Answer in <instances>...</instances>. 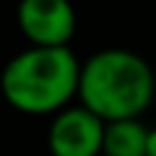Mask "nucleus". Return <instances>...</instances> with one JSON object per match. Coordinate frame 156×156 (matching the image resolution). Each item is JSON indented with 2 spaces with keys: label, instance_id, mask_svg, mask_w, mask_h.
<instances>
[{
  "label": "nucleus",
  "instance_id": "obj_1",
  "mask_svg": "<svg viewBox=\"0 0 156 156\" xmlns=\"http://www.w3.org/2000/svg\"><path fill=\"white\" fill-rule=\"evenodd\" d=\"M156 95V76L149 61L129 49H100L80 61L78 102L105 124L139 119Z\"/></svg>",
  "mask_w": 156,
  "mask_h": 156
},
{
  "label": "nucleus",
  "instance_id": "obj_2",
  "mask_svg": "<svg viewBox=\"0 0 156 156\" xmlns=\"http://www.w3.org/2000/svg\"><path fill=\"white\" fill-rule=\"evenodd\" d=\"M80 58L71 46L17 51L0 71L2 100L22 115H56L78 98Z\"/></svg>",
  "mask_w": 156,
  "mask_h": 156
},
{
  "label": "nucleus",
  "instance_id": "obj_3",
  "mask_svg": "<svg viewBox=\"0 0 156 156\" xmlns=\"http://www.w3.org/2000/svg\"><path fill=\"white\" fill-rule=\"evenodd\" d=\"M17 27L29 46L66 49L76 34V10L66 0H22L17 5Z\"/></svg>",
  "mask_w": 156,
  "mask_h": 156
},
{
  "label": "nucleus",
  "instance_id": "obj_4",
  "mask_svg": "<svg viewBox=\"0 0 156 156\" xmlns=\"http://www.w3.org/2000/svg\"><path fill=\"white\" fill-rule=\"evenodd\" d=\"M102 139L105 122L80 102L56 112L46 129L51 156H102Z\"/></svg>",
  "mask_w": 156,
  "mask_h": 156
},
{
  "label": "nucleus",
  "instance_id": "obj_5",
  "mask_svg": "<svg viewBox=\"0 0 156 156\" xmlns=\"http://www.w3.org/2000/svg\"><path fill=\"white\" fill-rule=\"evenodd\" d=\"M149 127L141 119H119L105 124L102 156H146Z\"/></svg>",
  "mask_w": 156,
  "mask_h": 156
},
{
  "label": "nucleus",
  "instance_id": "obj_6",
  "mask_svg": "<svg viewBox=\"0 0 156 156\" xmlns=\"http://www.w3.org/2000/svg\"><path fill=\"white\" fill-rule=\"evenodd\" d=\"M146 156H156V127H149V139H146Z\"/></svg>",
  "mask_w": 156,
  "mask_h": 156
}]
</instances>
